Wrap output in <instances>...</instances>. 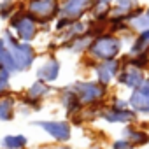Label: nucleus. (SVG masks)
Masks as SVG:
<instances>
[{"instance_id":"obj_1","label":"nucleus","mask_w":149,"mask_h":149,"mask_svg":"<svg viewBox=\"0 0 149 149\" xmlns=\"http://www.w3.org/2000/svg\"><path fill=\"white\" fill-rule=\"evenodd\" d=\"M125 46V39L114 33H102L95 37L86 51V56L91 58L93 61H107V60H116L121 56Z\"/></svg>"},{"instance_id":"obj_2","label":"nucleus","mask_w":149,"mask_h":149,"mask_svg":"<svg viewBox=\"0 0 149 149\" xmlns=\"http://www.w3.org/2000/svg\"><path fill=\"white\" fill-rule=\"evenodd\" d=\"M0 37L4 39V42L7 44V47L11 49V54L14 58V63L18 67V72H26L33 67L35 60H37V51L32 44L28 42H21L18 40V37L14 35V32L11 28H4Z\"/></svg>"},{"instance_id":"obj_3","label":"nucleus","mask_w":149,"mask_h":149,"mask_svg":"<svg viewBox=\"0 0 149 149\" xmlns=\"http://www.w3.org/2000/svg\"><path fill=\"white\" fill-rule=\"evenodd\" d=\"M7 28H11V30L14 32V35L18 37V40H21V42H28V44H32V42L37 39L39 32H40V25H39V21H37V19H35L26 9H25L23 0L19 2L16 13L9 18V25H7Z\"/></svg>"},{"instance_id":"obj_4","label":"nucleus","mask_w":149,"mask_h":149,"mask_svg":"<svg viewBox=\"0 0 149 149\" xmlns=\"http://www.w3.org/2000/svg\"><path fill=\"white\" fill-rule=\"evenodd\" d=\"M74 91L77 93V98L83 105L86 107H102L105 105V98L109 97V88L97 83V81H76L70 84Z\"/></svg>"},{"instance_id":"obj_5","label":"nucleus","mask_w":149,"mask_h":149,"mask_svg":"<svg viewBox=\"0 0 149 149\" xmlns=\"http://www.w3.org/2000/svg\"><path fill=\"white\" fill-rule=\"evenodd\" d=\"M23 6L40 26L53 25L60 16V0H23Z\"/></svg>"},{"instance_id":"obj_6","label":"nucleus","mask_w":149,"mask_h":149,"mask_svg":"<svg viewBox=\"0 0 149 149\" xmlns=\"http://www.w3.org/2000/svg\"><path fill=\"white\" fill-rule=\"evenodd\" d=\"M30 125L46 132L58 144H67L72 139V125L67 119H37L30 121Z\"/></svg>"},{"instance_id":"obj_7","label":"nucleus","mask_w":149,"mask_h":149,"mask_svg":"<svg viewBox=\"0 0 149 149\" xmlns=\"http://www.w3.org/2000/svg\"><path fill=\"white\" fill-rule=\"evenodd\" d=\"M109 125H132L137 121V112H133L130 107L126 109H119L114 105H102L98 111V118Z\"/></svg>"},{"instance_id":"obj_8","label":"nucleus","mask_w":149,"mask_h":149,"mask_svg":"<svg viewBox=\"0 0 149 149\" xmlns=\"http://www.w3.org/2000/svg\"><path fill=\"white\" fill-rule=\"evenodd\" d=\"M123 68V63H121V58H116V60H107V61H97L91 68L93 76H95V81L107 86L116 81V77L119 76V72Z\"/></svg>"},{"instance_id":"obj_9","label":"nucleus","mask_w":149,"mask_h":149,"mask_svg":"<svg viewBox=\"0 0 149 149\" xmlns=\"http://www.w3.org/2000/svg\"><path fill=\"white\" fill-rule=\"evenodd\" d=\"M95 0H60V16L68 21H79L90 14Z\"/></svg>"},{"instance_id":"obj_10","label":"nucleus","mask_w":149,"mask_h":149,"mask_svg":"<svg viewBox=\"0 0 149 149\" xmlns=\"http://www.w3.org/2000/svg\"><path fill=\"white\" fill-rule=\"evenodd\" d=\"M60 72H61V63H60V60H58L54 54H47V58L37 67L35 77H37V81L53 84V83L58 81Z\"/></svg>"},{"instance_id":"obj_11","label":"nucleus","mask_w":149,"mask_h":149,"mask_svg":"<svg viewBox=\"0 0 149 149\" xmlns=\"http://www.w3.org/2000/svg\"><path fill=\"white\" fill-rule=\"evenodd\" d=\"M58 100L61 104V107L65 109V112L70 116V118H76L83 112V105L77 98V93L74 91V88L70 84H67L65 88H61L58 91Z\"/></svg>"},{"instance_id":"obj_12","label":"nucleus","mask_w":149,"mask_h":149,"mask_svg":"<svg viewBox=\"0 0 149 149\" xmlns=\"http://www.w3.org/2000/svg\"><path fill=\"white\" fill-rule=\"evenodd\" d=\"M118 84L128 88V90H139L144 81H146V72L140 70V68H135V67H123L121 72H119V76L116 77Z\"/></svg>"},{"instance_id":"obj_13","label":"nucleus","mask_w":149,"mask_h":149,"mask_svg":"<svg viewBox=\"0 0 149 149\" xmlns=\"http://www.w3.org/2000/svg\"><path fill=\"white\" fill-rule=\"evenodd\" d=\"M126 25H128L130 30H133V32H137V33H140V32H144V30H149V18H147V14H146V7L139 6L132 14H128Z\"/></svg>"},{"instance_id":"obj_14","label":"nucleus","mask_w":149,"mask_h":149,"mask_svg":"<svg viewBox=\"0 0 149 149\" xmlns=\"http://www.w3.org/2000/svg\"><path fill=\"white\" fill-rule=\"evenodd\" d=\"M121 135H123L121 139L128 140L133 147L149 144V133H146L144 130H139L133 123H132V125H125V128L121 130Z\"/></svg>"},{"instance_id":"obj_15","label":"nucleus","mask_w":149,"mask_h":149,"mask_svg":"<svg viewBox=\"0 0 149 149\" xmlns=\"http://www.w3.org/2000/svg\"><path fill=\"white\" fill-rule=\"evenodd\" d=\"M16 105H18V98L11 91L0 97V121L4 123L13 121L16 116Z\"/></svg>"},{"instance_id":"obj_16","label":"nucleus","mask_w":149,"mask_h":149,"mask_svg":"<svg viewBox=\"0 0 149 149\" xmlns=\"http://www.w3.org/2000/svg\"><path fill=\"white\" fill-rule=\"evenodd\" d=\"M137 7H139V0H114L112 2V11H111V18L126 21L128 14H132Z\"/></svg>"},{"instance_id":"obj_17","label":"nucleus","mask_w":149,"mask_h":149,"mask_svg":"<svg viewBox=\"0 0 149 149\" xmlns=\"http://www.w3.org/2000/svg\"><path fill=\"white\" fill-rule=\"evenodd\" d=\"M91 40H93V37H90L88 33H84V35H79L76 39H72V40H67V42L60 44L58 47H61V49H65L68 53H74V54H81V53L88 51Z\"/></svg>"},{"instance_id":"obj_18","label":"nucleus","mask_w":149,"mask_h":149,"mask_svg":"<svg viewBox=\"0 0 149 149\" xmlns=\"http://www.w3.org/2000/svg\"><path fill=\"white\" fill-rule=\"evenodd\" d=\"M53 93H54L53 86L47 84V83H42V81H33V83L28 86V90L25 91V95H26L28 98L39 100V102H44V100H46L47 97H51Z\"/></svg>"},{"instance_id":"obj_19","label":"nucleus","mask_w":149,"mask_h":149,"mask_svg":"<svg viewBox=\"0 0 149 149\" xmlns=\"http://www.w3.org/2000/svg\"><path fill=\"white\" fill-rule=\"evenodd\" d=\"M112 2L114 0H95L93 7L90 11V16L93 21H100L105 23L111 18V11H112Z\"/></svg>"},{"instance_id":"obj_20","label":"nucleus","mask_w":149,"mask_h":149,"mask_svg":"<svg viewBox=\"0 0 149 149\" xmlns=\"http://www.w3.org/2000/svg\"><path fill=\"white\" fill-rule=\"evenodd\" d=\"M28 137L23 133H9L0 139V147L2 149H26L28 147Z\"/></svg>"},{"instance_id":"obj_21","label":"nucleus","mask_w":149,"mask_h":149,"mask_svg":"<svg viewBox=\"0 0 149 149\" xmlns=\"http://www.w3.org/2000/svg\"><path fill=\"white\" fill-rule=\"evenodd\" d=\"M0 68L7 70L11 76L19 74V72H18V67H16V63H14V58H13V54H11V49L7 47V44L4 42L2 37H0Z\"/></svg>"},{"instance_id":"obj_22","label":"nucleus","mask_w":149,"mask_h":149,"mask_svg":"<svg viewBox=\"0 0 149 149\" xmlns=\"http://www.w3.org/2000/svg\"><path fill=\"white\" fill-rule=\"evenodd\" d=\"M19 2L18 0H0V19L9 21V18L16 13Z\"/></svg>"},{"instance_id":"obj_23","label":"nucleus","mask_w":149,"mask_h":149,"mask_svg":"<svg viewBox=\"0 0 149 149\" xmlns=\"http://www.w3.org/2000/svg\"><path fill=\"white\" fill-rule=\"evenodd\" d=\"M11 74L4 68H0V97L11 91Z\"/></svg>"},{"instance_id":"obj_24","label":"nucleus","mask_w":149,"mask_h":149,"mask_svg":"<svg viewBox=\"0 0 149 149\" xmlns=\"http://www.w3.org/2000/svg\"><path fill=\"white\" fill-rule=\"evenodd\" d=\"M111 149H133V146L125 139H118L111 144Z\"/></svg>"},{"instance_id":"obj_25","label":"nucleus","mask_w":149,"mask_h":149,"mask_svg":"<svg viewBox=\"0 0 149 149\" xmlns=\"http://www.w3.org/2000/svg\"><path fill=\"white\" fill-rule=\"evenodd\" d=\"M111 105L119 107V109H126V107H130L128 100H126V98H119V97H114V98L111 100Z\"/></svg>"},{"instance_id":"obj_26","label":"nucleus","mask_w":149,"mask_h":149,"mask_svg":"<svg viewBox=\"0 0 149 149\" xmlns=\"http://www.w3.org/2000/svg\"><path fill=\"white\" fill-rule=\"evenodd\" d=\"M139 91H140L147 100H149V77H146V81H144V84L139 88Z\"/></svg>"},{"instance_id":"obj_27","label":"nucleus","mask_w":149,"mask_h":149,"mask_svg":"<svg viewBox=\"0 0 149 149\" xmlns=\"http://www.w3.org/2000/svg\"><path fill=\"white\" fill-rule=\"evenodd\" d=\"M91 149H102V147H100V146H95V147H91Z\"/></svg>"}]
</instances>
